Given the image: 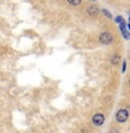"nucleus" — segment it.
I'll use <instances>...</instances> for the list:
<instances>
[{
  "mask_svg": "<svg viewBox=\"0 0 130 133\" xmlns=\"http://www.w3.org/2000/svg\"><path fill=\"white\" fill-rule=\"evenodd\" d=\"M128 117H129V112L126 109H120L116 112V115H115L116 122H119V123H124V122L128 119Z\"/></svg>",
  "mask_w": 130,
  "mask_h": 133,
  "instance_id": "nucleus-1",
  "label": "nucleus"
},
{
  "mask_svg": "<svg viewBox=\"0 0 130 133\" xmlns=\"http://www.w3.org/2000/svg\"><path fill=\"white\" fill-rule=\"evenodd\" d=\"M99 41L101 44H105V45H109L113 41V36L109 32H103L99 36Z\"/></svg>",
  "mask_w": 130,
  "mask_h": 133,
  "instance_id": "nucleus-2",
  "label": "nucleus"
},
{
  "mask_svg": "<svg viewBox=\"0 0 130 133\" xmlns=\"http://www.w3.org/2000/svg\"><path fill=\"white\" fill-rule=\"evenodd\" d=\"M104 122H105V116L103 114H96L92 118V123L96 126H101L104 124Z\"/></svg>",
  "mask_w": 130,
  "mask_h": 133,
  "instance_id": "nucleus-3",
  "label": "nucleus"
},
{
  "mask_svg": "<svg viewBox=\"0 0 130 133\" xmlns=\"http://www.w3.org/2000/svg\"><path fill=\"white\" fill-rule=\"evenodd\" d=\"M86 12H88V14H89L90 16H92V17H95V16L98 15L99 9H98V7H97V6H95V5H91V6L88 7Z\"/></svg>",
  "mask_w": 130,
  "mask_h": 133,
  "instance_id": "nucleus-4",
  "label": "nucleus"
},
{
  "mask_svg": "<svg viewBox=\"0 0 130 133\" xmlns=\"http://www.w3.org/2000/svg\"><path fill=\"white\" fill-rule=\"evenodd\" d=\"M120 30H121V32H122L123 37L126 38V39H129L130 35H129L128 30H127V26H126V23H124V22H121L120 23Z\"/></svg>",
  "mask_w": 130,
  "mask_h": 133,
  "instance_id": "nucleus-5",
  "label": "nucleus"
},
{
  "mask_svg": "<svg viewBox=\"0 0 130 133\" xmlns=\"http://www.w3.org/2000/svg\"><path fill=\"white\" fill-rule=\"evenodd\" d=\"M68 4L71 5V6H78L79 4L82 2V0H67Z\"/></svg>",
  "mask_w": 130,
  "mask_h": 133,
  "instance_id": "nucleus-6",
  "label": "nucleus"
},
{
  "mask_svg": "<svg viewBox=\"0 0 130 133\" xmlns=\"http://www.w3.org/2000/svg\"><path fill=\"white\" fill-rule=\"evenodd\" d=\"M112 63L114 65L119 64V63H120V56H119V55H114V56L112 57Z\"/></svg>",
  "mask_w": 130,
  "mask_h": 133,
  "instance_id": "nucleus-7",
  "label": "nucleus"
},
{
  "mask_svg": "<svg viewBox=\"0 0 130 133\" xmlns=\"http://www.w3.org/2000/svg\"><path fill=\"white\" fill-rule=\"evenodd\" d=\"M115 22H116V23H121V22H123V18L121 17V16H117V17L115 18Z\"/></svg>",
  "mask_w": 130,
  "mask_h": 133,
  "instance_id": "nucleus-8",
  "label": "nucleus"
},
{
  "mask_svg": "<svg viewBox=\"0 0 130 133\" xmlns=\"http://www.w3.org/2000/svg\"><path fill=\"white\" fill-rule=\"evenodd\" d=\"M101 12H103V13L105 14V15L107 16V17H110V14L108 13V10H106V9H103V10H101Z\"/></svg>",
  "mask_w": 130,
  "mask_h": 133,
  "instance_id": "nucleus-9",
  "label": "nucleus"
},
{
  "mask_svg": "<svg viewBox=\"0 0 130 133\" xmlns=\"http://www.w3.org/2000/svg\"><path fill=\"white\" fill-rule=\"evenodd\" d=\"M126 66H127V62H126V61H123V64H122V71H123V72L126 71Z\"/></svg>",
  "mask_w": 130,
  "mask_h": 133,
  "instance_id": "nucleus-10",
  "label": "nucleus"
},
{
  "mask_svg": "<svg viewBox=\"0 0 130 133\" xmlns=\"http://www.w3.org/2000/svg\"><path fill=\"white\" fill-rule=\"evenodd\" d=\"M128 84H129V85H130V79H129V80H128Z\"/></svg>",
  "mask_w": 130,
  "mask_h": 133,
  "instance_id": "nucleus-11",
  "label": "nucleus"
},
{
  "mask_svg": "<svg viewBox=\"0 0 130 133\" xmlns=\"http://www.w3.org/2000/svg\"><path fill=\"white\" fill-rule=\"evenodd\" d=\"M128 28H129V30H130V24H129V25H128Z\"/></svg>",
  "mask_w": 130,
  "mask_h": 133,
  "instance_id": "nucleus-12",
  "label": "nucleus"
},
{
  "mask_svg": "<svg viewBox=\"0 0 130 133\" xmlns=\"http://www.w3.org/2000/svg\"><path fill=\"white\" fill-rule=\"evenodd\" d=\"M129 21H130V15H129Z\"/></svg>",
  "mask_w": 130,
  "mask_h": 133,
  "instance_id": "nucleus-13",
  "label": "nucleus"
},
{
  "mask_svg": "<svg viewBox=\"0 0 130 133\" xmlns=\"http://www.w3.org/2000/svg\"><path fill=\"white\" fill-rule=\"evenodd\" d=\"M93 1H95V0H93Z\"/></svg>",
  "mask_w": 130,
  "mask_h": 133,
  "instance_id": "nucleus-14",
  "label": "nucleus"
}]
</instances>
